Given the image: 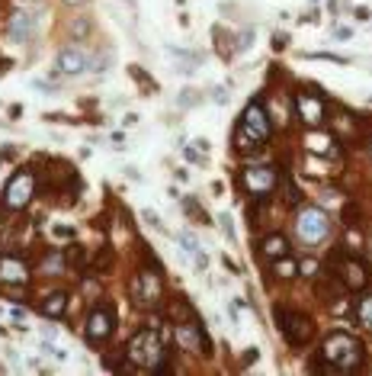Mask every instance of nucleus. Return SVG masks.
<instances>
[{"label": "nucleus", "mask_w": 372, "mask_h": 376, "mask_svg": "<svg viewBox=\"0 0 372 376\" xmlns=\"http://www.w3.org/2000/svg\"><path fill=\"white\" fill-rule=\"evenodd\" d=\"M125 357L132 360V367H141L148 370V373H167V364H164V341H161V335L154 328H145L138 331L135 338L129 341V354Z\"/></svg>", "instance_id": "nucleus-1"}, {"label": "nucleus", "mask_w": 372, "mask_h": 376, "mask_svg": "<svg viewBox=\"0 0 372 376\" xmlns=\"http://www.w3.org/2000/svg\"><path fill=\"white\" fill-rule=\"evenodd\" d=\"M321 357L331 360L337 367V373H340V370H356L363 364V344L356 338H350V335H344V331H337V335H327L324 338Z\"/></svg>", "instance_id": "nucleus-2"}, {"label": "nucleus", "mask_w": 372, "mask_h": 376, "mask_svg": "<svg viewBox=\"0 0 372 376\" xmlns=\"http://www.w3.org/2000/svg\"><path fill=\"white\" fill-rule=\"evenodd\" d=\"M270 113L260 100H251L247 110L241 116V132H238V141H241V151H251V145L270 139Z\"/></svg>", "instance_id": "nucleus-3"}, {"label": "nucleus", "mask_w": 372, "mask_h": 376, "mask_svg": "<svg viewBox=\"0 0 372 376\" xmlns=\"http://www.w3.org/2000/svg\"><path fill=\"white\" fill-rule=\"evenodd\" d=\"M327 232H331V219H327L324 209L318 206H305L298 212L296 219V235L305 241V245H318V241H324Z\"/></svg>", "instance_id": "nucleus-4"}, {"label": "nucleus", "mask_w": 372, "mask_h": 376, "mask_svg": "<svg viewBox=\"0 0 372 376\" xmlns=\"http://www.w3.org/2000/svg\"><path fill=\"white\" fill-rule=\"evenodd\" d=\"M32 197H36V174L32 170H17L7 180V187H3V206L17 212V209L29 206Z\"/></svg>", "instance_id": "nucleus-5"}, {"label": "nucleus", "mask_w": 372, "mask_h": 376, "mask_svg": "<svg viewBox=\"0 0 372 376\" xmlns=\"http://www.w3.org/2000/svg\"><path fill=\"white\" fill-rule=\"evenodd\" d=\"M276 319H279V328H282V335H286L289 344H296V348H305L308 341L315 338V325H311V319H308V315H302V312L279 309Z\"/></svg>", "instance_id": "nucleus-6"}, {"label": "nucleus", "mask_w": 372, "mask_h": 376, "mask_svg": "<svg viewBox=\"0 0 372 376\" xmlns=\"http://www.w3.org/2000/svg\"><path fill=\"white\" fill-rule=\"evenodd\" d=\"M112 331H116V312H112V306H106V302L93 306L90 319H87V338L93 344H103V341L112 338Z\"/></svg>", "instance_id": "nucleus-7"}, {"label": "nucleus", "mask_w": 372, "mask_h": 376, "mask_svg": "<svg viewBox=\"0 0 372 376\" xmlns=\"http://www.w3.org/2000/svg\"><path fill=\"white\" fill-rule=\"evenodd\" d=\"M174 335H177L180 348H186L189 354H212V341H209V335H205L199 321H180Z\"/></svg>", "instance_id": "nucleus-8"}, {"label": "nucleus", "mask_w": 372, "mask_h": 376, "mask_svg": "<svg viewBox=\"0 0 372 376\" xmlns=\"http://www.w3.org/2000/svg\"><path fill=\"white\" fill-rule=\"evenodd\" d=\"M276 170L273 168H247L241 174V184L247 193H254V197H267V193H273V187H276Z\"/></svg>", "instance_id": "nucleus-9"}, {"label": "nucleus", "mask_w": 372, "mask_h": 376, "mask_svg": "<svg viewBox=\"0 0 372 376\" xmlns=\"http://www.w3.org/2000/svg\"><path fill=\"white\" fill-rule=\"evenodd\" d=\"M334 261H340V277H344L347 290H363L369 277H366V264L350 257V254H340V248L334 251Z\"/></svg>", "instance_id": "nucleus-10"}, {"label": "nucleus", "mask_w": 372, "mask_h": 376, "mask_svg": "<svg viewBox=\"0 0 372 376\" xmlns=\"http://www.w3.org/2000/svg\"><path fill=\"white\" fill-rule=\"evenodd\" d=\"M55 68L61 71V75H68V77L84 75V71H90V55H87L84 48L68 46V48H61V52H58Z\"/></svg>", "instance_id": "nucleus-11"}, {"label": "nucleus", "mask_w": 372, "mask_h": 376, "mask_svg": "<svg viewBox=\"0 0 372 376\" xmlns=\"http://www.w3.org/2000/svg\"><path fill=\"white\" fill-rule=\"evenodd\" d=\"M296 113H298V119L305 126H311V129H318V126L324 123V103L318 100V97H311V94H296Z\"/></svg>", "instance_id": "nucleus-12"}, {"label": "nucleus", "mask_w": 372, "mask_h": 376, "mask_svg": "<svg viewBox=\"0 0 372 376\" xmlns=\"http://www.w3.org/2000/svg\"><path fill=\"white\" fill-rule=\"evenodd\" d=\"M29 280V267L23 257H0V283L23 286Z\"/></svg>", "instance_id": "nucleus-13"}, {"label": "nucleus", "mask_w": 372, "mask_h": 376, "mask_svg": "<svg viewBox=\"0 0 372 376\" xmlns=\"http://www.w3.org/2000/svg\"><path fill=\"white\" fill-rule=\"evenodd\" d=\"M135 296H138L141 306H151V302L161 296V280L158 273H141L135 277Z\"/></svg>", "instance_id": "nucleus-14"}, {"label": "nucleus", "mask_w": 372, "mask_h": 376, "mask_svg": "<svg viewBox=\"0 0 372 376\" xmlns=\"http://www.w3.org/2000/svg\"><path fill=\"white\" fill-rule=\"evenodd\" d=\"M7 32H10V39H17V42H26L29 36H32V19H29V13H13L10 17V23H7Z\"/></svg>", "instance_id": "nucleus-15"}, {"label": "nucleus", "mask_w": 372, "mask_h": 376, "mask_svg": "<svg viewBox=\"0 0 372 376\" xmlns=\"http://www.w3.org/2000/svg\"><path fill=\"white\" fill-rule=\"evenodd\" d=\"M65 309H68L65 293H52V296H45V302L39 306V312H42L45 319H58V315H65Z\"/></svg>", "instance_id": "nucleus-16"}, {"label": "nucleus", "mask_w": 372, "mask_h": 376, "mask_svg": "<svg viewBox=\"0 0 372 376\" xmlns=\"http://www.w3.org/2000/svg\"><path fill=\"white\" fill-rule=\"evenodd\" d=\"M263 254H267L270 261H276V257H286V254H289V241L282 235L263 238Z\"/></svg>", "instance_id": "nucleus-17"}, {"label": "nucleus", "mask_w": 372, "mask_h": 376, "mask_svg": "<svg viewBox=\"0 0 372 376\" xmlns=\"http://www.w3.org/2000/svg\"><path fill=\"white\" fill-rule=\"evenodd\" d=\"M273 270H276V277H296L298 273V264L296 261H289V257H276V264H273Z\"/></svg>", "instance_id": "nucleus-18"}, {"label": "nucleus", "mask_w": 372, "mask_h": 376, "mask_svg": "<svg viewBox=\"0 0 372 376\" xmlns=\"http://www.w3.org/2000/svg\"><path fill=\"white\" fill-rule=\"evenodd\" d=\"M356 315H360V321H363L366 328H372V296H363V299H360Z\"/></svg>", "instance_id": "nucleus-19"}, {"label": "nucleus", "mask_w": 372, "mask_h": 376, "mask_svg": "<svg viewBox=\"0 0 372 376\" xmlns=\"http://www.w3.org/2000/svg\"><path fill=\"white\" fill-rule=\"evenodd\" d=\"M183 212H189V216H193L196 222H203V226L209 222V216H205L203 209H199V203H196L193 197H186V199H183Z\"/></svg>", "instance_id": "nucleus-20"}, {"label": "nucleus", "mask_w": 372, "mask_h": 376, "mask_svg": "<svg viewBox=\"0 0 372 376\" xmlns=\"http://www.w3.org/2000/svg\"><path fill=\"white\" fill-rule=\"evenodd\" d=\"M42 270H48V273H55V270H65V254H58V251H52L42 261Z\"/></svg>", "instance_id": "nucleus-21"}, {"label": "nucleus", "mask_w": 372, "mask_h": 376, "mask_svg": "<svg viewBox=\"0 0 372 376\" xmlns=\"http://www.w3.org/2000/svg\"><path fill=\"white\" fill-rule=\"evenodd\" d=\"M308 148L318 151V155H327V148H331V139H327V135H311V139H308Z\"/></svg>", "instance_id": "nucleus-22"}, {"label": "nucleus", "mask_w": 372, "mask_h": 376, "mask_svg": "<svg viewBox=\"0 0 372 376\" xmlns=\"http://www.w3.org/2000/svg\"><path fill=\"white\" fill-rule=\"evenodd\" d=\"M68 257H71L74 267H84V264H87V254L81 251V248H68Z\"/></svg>", "instance_id": "nucleus-23"}, {"label": "nucleus", "mask_w": 372, "mask_h": 376, "mask_svg": "<svg viewBox=\"0 0 372 376\" xmlns=\"http://www.w3.org/2000/svg\"><path fill=\"white\" fill-rule=\"evenodd\" d=\"M218 222H222V232H225V238H231L234 241V228H231V216H228V212H225L222 219H218Z\"/></svg>", "instance_id": "nucleus-24"}, {"label": "nucleus", "mask_w": 372, "mask_h": 376, "mask_svg": "<svg viewBox=\"0 0 372 376\" xmlns=\"http://www.w3.org/2000/svg\"><path fill=\"white\" fill-rule=\"evenodd\" d=\"M145 219H148V222H151L154 228H164V222L158 219V212H151V209H145Z\"/></svg>", "instance_id": "nucleus-25"}, {"label": "nucleus", "mask_w": 372, "mask_h": 376, "mask_svg": "<svg viewBox=\"0 0 372 376\" xmlns=\"http://www.w3.org/2000/svg\"><path fill=\"white\" fill-rule=\"evenodd\" d=\"M215 103H228V94H225V87H215Z\"/></svg>", "instance_id": "nucleus-26"}, {"label": "nucleus", "mask_w": 372, "mask_h": 376, "mask_svg": "<svg viewBox=\"0 0 372 376\" xmlns=\"http://www.w3.org/2000/svg\"><path fill=\"white\" fill-rule=\"evenodd\" d=\"M298 270H302V273H318V264H315V261H305L302 267H298Z\"/></svg>", "instance_id": "nucleus-27"}, {"label": "nucleus", "mask_w": 372, "mask_h": 376, "mask_svg": "<svg viewBox=\"0 0 372 376\" xmlns=\"http://www.w3.org/2000/svg\"><path fill=\"white\" fill-rule=\"evenodd\" d=\"M257 354H260V350H257V348H251V350H247V354H244V367H247V364H254V360H257Z\"/></svg>", "instance_id": "nucleus-28"}, {"label": "nucleus", "mask_w": 372, "mask_h": 376, "mask_svg": "<svg viewBox=\"0 0 372 376\" xmlns=\"http://www.w3.org/2000/svg\"><path fill=\"white\" fill-rule=\"evenodd\" d=\"M251 39H254V32H251V29H244V36H241V48L251 46Z\"/></svg>", "instance_id": "nucleus-29"}, {"label": "nucleus", "mask_w": 372, "mask_h": 376, "mask_svg": "<svg viewBox=\"0 0 372 376\" xmlns=\"http://www.w3.org/2000/svg\"><path fill=\"white\" fill-rule=\"evenodd\" d=\"M71 235H74L71 228H58V226H55V238H71Z\"/></svg>", "instance_id": "nucleus-30"}, {"label": "nucleus", "mask_w": 372, "mask_h": 376, "mask_svg": "<svg viewBox=\"0 0 372 376\" xmlns=\"http://www.w3.org/2000/svg\"><path fill=\"white\" fill-rule=\"evenodd\" d=\"M334 39H350V29H334Z\"/></svg>", "instance_id": "nucleus-31"}, {"label": "nucleus", "mask_w": 372, "mask_h": 376, "mask_svg": "<svg viewBox=\"0 0 372 376\" xmlns=\"http://www.w3.org/2000/svg\"><path fill=\"white\" fill-rule=\"evenodd\" d=\"M65 3H71V7H77V3H84V0H65Z\"/></svg>", "instance_id": "nucleus-32"}]
</instances>
